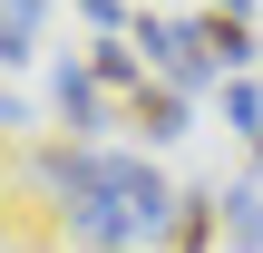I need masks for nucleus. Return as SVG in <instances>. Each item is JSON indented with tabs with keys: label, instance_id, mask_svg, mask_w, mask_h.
I'll use <instances>...</instances> for the list:
<instances>
[{
	"label": "nucleus",
	"instance_id": "obj_1",
	"mask_svg": "<svg viewBox=\"0 0 263 253\" xmlns=\"http://www.w3.org/2000/svg\"><path fill=\"white\" fill-rule=\"evenodd\" d=\"M59 215L78 224V244L117 253V244H137L146 224H166V215H176V195H166V176H156V166H137V156L68 146V156H59Z\"/></svg>",
	"mask_w": 263,
	"mask_h": 253
},
{
	"label": "nucleus",
	"instance_id": "obj_2",
	"mask_svg": "<svg viewBox=\"0 0 263 253\" xmlns=\"http://www.w3.org/2000/svg\"><path fill=\"white\" fill-rule=\"evenodd\" d=\"M185 39H195L215 68H244V59H254V29H244L234 10H205V20H185Z\"/></svg>",
	"mask_w": 263,
	"mask_h": 253
},
{
	"label": "nucleus",
	"instance_id": "obj_3",
	"mask_svg": "<svg viewBox=\"0 0 263 253\" xmlns=\"http://www.w3.org/2000/svg\"><path fill=\"white\" fill-rule=\"evenodd\" d=\"M215 244V195H176V215H166V253H205Z\"/></svg>",
	"mask_w": 263,
	"mask_h": 253
},
{
	"label": "nucleus",
	"instance_id": "obj_4",
	"mask_svg": "<svg viewBox=\"0 0 263 253\" xmlns=\"http://www.w3.org/2000/svg\"><path fill=\"white\" fill-rule=\"evenodd\" d=\"M39 10L49 0H0V59H29L39 49Z\"/></svg>",
	"mask_w": 263,
	"mask_h": 253
},
{
	"label": "nucleus",
	"instance_id": "obj_5",
	"mask_svg": "<svg viewBox=\"0 0 263 253\" xmlns=\"http://www.w3.org/2000/svg\"><path fill=\"white\" fill-rule=\"evenodd\" d=\"M224 224H234V253L263 244V195H224Z\"/></svg>",
	"mask_w": 263,
	"mask_h": 253
},
{
	"label": "nucleus",
	"instance_id": "obj_6",
	"mask_svg": "<svg viewBox=\"0 0 263 253\" xmlns=\"http://www.w3.org/2000/svg\"><path fill=\"white\" fill-rule=\"evenodd\" d=\"M224 107H234V127H244V137H263V88H254V78H234V88H224Z\"/></svg>",
	"mask_w": 263,
	"mask_h": 253
},
{
	"label": "nucleus",
	"instance_id": "obj_7",
	"mask_svg": "<svg viewBox=\"0 0 263 253\" xmlns=\"http://www.w3.org/2000/svg\"><path fill=\"white\" fill-rule=\"evenodd\" d=\"M78 10H88V20H98V29H117V0H78Z\"/></svg>",
	"mask_w": 263,
	"mask_h": 253
}]
</instances>
